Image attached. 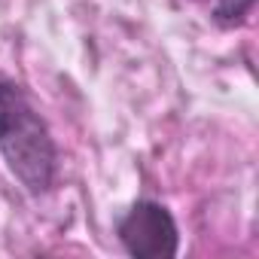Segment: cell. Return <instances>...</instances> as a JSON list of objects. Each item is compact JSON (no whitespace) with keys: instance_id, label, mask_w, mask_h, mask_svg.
<instances>
[{"instance_id":"3","label":"cell","mask_w":259,"mask_h":259,"mask_svg":"<svg viewBox=\"0 0 259 259\" xmlns=\"http://www.w3.org/2000/svg\"><path fill=\"white\" fill-rule=\"evenodd\" d=\"M256 7V0H213V7H210V22L223 31L229 28H238L247 22V16L253 13Z\"/></svg>"},{"instance_id":"1","label":"cell","mask_w":259,"mask_h":259,"mask_svg":"<svg viewBox=\"0 0 259 259\" xmlns=\"http://www.w3.org/2000/svg\"><path fill=\"white\" fill-rule=\"evenodd\" d=\"M0 156L19 186L40 198L55 186L58 147L46 119L34 110L25 92L0 76Z\"/></svg>"},{"instance_id":"2","label":"cell","mask_w":259,"mask_h":259,"mask_svg":"<svg viewBox=\"0 0 259 259\" xmlns=\"http://www.w3.org/2000/svg\"><path fill=\"white\" fill-rule=\"evenodd\" d=\"M116 238L132 259H174L180 253V226L174 213L153 198H138L116 220Z\"/></svg>"}]
</instances>
